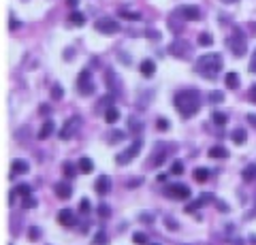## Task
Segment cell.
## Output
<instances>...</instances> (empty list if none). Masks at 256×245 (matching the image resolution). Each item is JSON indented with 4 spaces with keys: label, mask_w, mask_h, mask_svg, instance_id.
Instances as JSON below:
<instances>
[{
    "label": "cell",
    "mask_w": 256,
    "mask_h": 245,
    "mask_svg": "<svg viewBox=\"0 0 256 245\" xmlns=\"http://www.w3.org/2000/svg\"><path fill=\"white\" fill-rule=\"evenodd\" d=\"M11 171H13V175H24V173H28V162L18 158V160L11 162Z\"/></svg>",
    "instance_id": "4fadbf2b"
},
{
    "label": "cell",
    "mask_w": 256,
    "mask_h": 245,
    "mask_svg": "<svg viewBox=\"0 0 256 245\" xmlns=\"http://www.w3.org/2000/svg\"><path fill=\"white\" fill-rule=\"evenodd\" d=\"M58 222H60L62 226H73V224H75V213L70 211V209H62V211L58 213Z\"/></svg>",
    "instance_id": "30bf717a"
},
{
    "label": "cell",
    "mask_w": 256,
    "mask_h": 245,
    "mask_svg": "<svg viewBox=\"0 0 256 245\" xmlns=\"http://www.w3.org/2000/svg\"><path fill=\"white\" fill-rule=\"evenodd\" d=\"M120 15H122L124 19H130V21L141 19V15H139V13H132V11H126V9H120Z\"/></svg>",
    "instance_id": "484cf974"
},
{
    "label": "cell",
    "mask_w": 256,
    "mask_h": 245,
    "mask_svg": "<svg viewBox=\"0 0 256 245\" xmlns=\"http://www.w3.org/2000/svg\"><path fill=\"white\" fill-rule=\"evenodd\" d=\"M79 128V117H70V120L66 122V124H64V128L60 130V139H64V141H66V139H70V137H73V132Z\"/></svg>",
    "instance_id": "ba28073f"
},
{
    "label": "cell",
    "mask_w": 256,
    "mask_h": 245,
    "mask_svg": "<svg viewBox=\"0 0 256 245\" xmlns=\"http://www.w3.org/2000/svg\"><path fill=\"white\" fill-rule=\"evenodd\" d=\"M171 173H173V175H182V173H184V164L180 160H175L173 167H171Z\"/></svg>",
    "instance_id": "d6a6232c"
},
{
    "label": "cell",
    "mask_w": 256,
    "mask_h": 245,
    "mask_svg": "<svg viewBox=\"0 0 256 245\" xmlns=\"http://www.w3.org/2000/svg\"><path fill=\"white\" fill-rule=\"evenodd\" d=\"M15 194H20V196H24V199H28V196H30V188L22 184V186L15 188Z\"/></svg>",
    "instance_id": "4dcf8cb0"
},
{
    "label": "cell",
    "mask_w": 256,
    "mask_h": 245,
    "mask_svg": "<svg viewBox=\"0 0 256 245\" xmlns=\"http://www.w3.org/2000/svg\"><path fill=\"white\" fill-rule=\"evenodd\" d=\"M64 175H66V177H73V175H75V167H73L70 162L64 164Z\"/></svg>",
    "instance_id": "e575fe53"
},
{
    "label": "cell",
    "mask_w": 256,
    "mask_h": 245,
    "mask_svg": "<svg viewBox=\"0 0 256 245\" xmlns=\"http://www.w3.org/2000/svg\"><path fill=\"white\" fill-rule=\"evenodd\" d=\"M164 194L169 199H175V201H184L190 196V188L184 186V184H173V186H166L164 188Z\"/></svg>",
    "instance_id": "5b68a950"
},
{
    "label": "cell",
    "mask_w": 256,
    "mask_h": 245,
    "mask_svg": "<svg viewBox=\"0 0 256 245\" xmlns=\"http://www.w3.org/2000/svg\"><path fill=\"white\" fill-rule=\"evenodd\" d=\"M139 220H143V222H146V220H148V222H152V213H141Z\"/></svg>",
    "instance_id": "b9f144b4"
},
{
    "label": "cell",
    "mask_w": 256,
    "mask_h": 245,
    "mask_svg": "<svg viewBox=\"0 0 256 245\" xmlns=\"http://www.w3.org/2000/svg\"><path fill=\"white\" fill-rule=\"evenodd\" d=\"M212 120H214L216 126H224V124H226V115L220 113V111H216V113L212 115Z\"/></svg>",
    "instance_id": "4316f807"
},
{
    "label": "cell",
    "mask_w": 256,
    "mask_h": 245,
    "mask_svg": "<svg viewBox=\"0 0 256 245\" xmlns=\"http://www.w3.org/2000/svg\"><path fill=\"white\" fill-rule=\"evenodd\" d=\"M210 156H212V158H226L228 152H226V149H224L222 145H216V147L210 149Z\"/></svg>",
    "instance_id": "7402d4cb"
},
{
    "label": "cell",
    "mask_w": 256,
    "mask_h": 245,
    "mask_svg": "<svg viewBox=\"0 0 256 245\" xmlns=\"http://www.w3.org/2000/svg\"><path fill=\"white\" fill-rule=\"evenodd\" d=\"M118 120H120V111H118L116 107H109L107 111H105V122L107 124H116Z\"/></svg>",
    "instance_id": "ac0fdd59"
},
{
    "label": "cell",
    "mask_w": 256,
    "mask_h": 245,
    "mask_svg": "<svg viewBox=\"0 0 256 245\" xmlns=\"http://www.w3.org/2000/svg\"><path fill=\"white\" fill-rule=\"evenodd\" d=\"M54 192H56V196H58V199L66 201V199H70V194H73V190H70V186H68V184H56Z\"/></svg>",
    "instance_id": "7c38bea8"
},
{
    "label": "cell",
    "mask_w": 256,
    "mask_h": 245,
    "mask_svg": "<svg viewBox=\"0 0 256 245\" xmlns=\"http://www.w3.org/2000/svg\"><path fill=\"white\" fill-rule=\"evenodd\" d=\"M252 70L256 73V53H254V58H252Z\"/></svg>",
    "instance_id": "f6af8a7d"
},
{
    "label": "cell",
    "mask_w": 256,
    "mask_h": 245,
    "mask_svg": "<svg viewBox=\"0 0 256 245\" xmlns=\"http://www.w3.org/2000/svg\"><path fill=\"white\" fill-rule=\"evenodd\" d=\"M180 49H190V45L186 41H175L171 45V51H173V56H178V58H186V53L180 51Z\"/></svg>",
    "instance_id": "9a60e30c"
},
{
    "label": "cell",
    "mask_w": 256,
    "mask_h": 245,
    "mask_svg": "<svg viewBox=\"0 0 256 245\" xmlns=\"http://www.w3.org/2000/svg\"><path fill=\"white\" fill-rule=\"evenodd\" d=\"M68 21L73 23V26H84V23H86V17H84L82 13H70V15H68Z\"/></svg>",
    "instance_id": "603a6c76"
},
{
    "label": "cell",
    "mask_w": 256,
    "mask_h": 245,
    "mask_svg": "<svg viewBox=\"0 0 256 245\" xmlns=\"http://www.w3.org/2000/svg\"><path fill=\"white\" fill-rule=\"evenodd\" d=\"M152 245H158V243H152Z\"/></svg>",
    "instance_id": "c3c4849f"
},
{
    "label": "cell",
    "mask_w": 256,
    "mask_h": 245,
    "mask_svg": "<svg viewBox=\"0 0 256 245\" xmlns=\"http://www.w3.org/2000/svg\"><path fill=\"white\" fill-rule=\"evenodd\" d=\"M139 152H141V141L137 139V141H134V143H132L130 147L126 149V152H122V154H118V156H116V162L120 164V167H124V164L132 162L134 158H137V154H139Z\"/></svg>",
    "instance_id": "277c9868"
},
{
    "label": "cell",
    "mask_w": 256,
    "mask_h": 245,
    "mask_svg": "<svg viewBox=\"0 0 256 245\" xmlns=\"http://www.w3.org/2000/svg\"><path fill=\"white\" fill-rule=\"evenodd\" d=\"M122 139H124V132H120V130H114V132H109V134H107V141H109L111 145H114V143H120Z\"/></svg>",
    "instance_id": "cb8c5ba5"
},
{
    "label": "cell",
    "mask_w": 256,
    "mask_h": 245,
    "mask_svg": "<svg viewBox=\"0 0 256 245\" xmlns=\"http://www.w3.org/2000/svg\"><path fill=\"white\" fill-rule=\"evenodd\" d=\"M96 30L102 32V34H114V32H118V30H120V26H118V21H114L111 17H105V19L96 21Z\"/></svg>",
    "instance_id": "52a82bcc"
},
{
    "label": "cell",
    "mask_w": 256,
    "mask_h": 245,
    "mask_svg": "<svg viewBox=\"0 0 256 245\" xmlns=\"http://www.w3.org/2000/svg\"><path fill=\"white\" fill-rule=\"evenodd\" d=\"M82 211H84V213H86V211H90V203H88V199L82 201Z\"/></svg>",
    "instance_id": "60d3db41"
},
{
    "label": "cell",
    "mask_w": 256,
    "mask_h": 245,
    "mask_svg": "<svg viewBox=\"0 0 256 245\" xmlns=\"http://www.w3.org/2000/svg\"><path fill=\"white\" fill-rule=\"evenodd\" d=\"M54 132V122L52 120H47L43 126H41V130H38V139H47V137H50V134Z\"/></svg>",
    "instance_id": "e0dca14e"
},
{
    "label": "cell",
    "mask_w": 256,
    "mask_h": 245,
    "mask_svg": "<svg viewBox=\"0 0 256 245\" xmlns=\"http://www.w3.org/2000/svg\"><path fill=\"white\" fill-rule=\"evenodd\" d=\"M224 81H226V85L230 90H237L239 88V75L237 73H228L226 77H224Z\"/></svg>",
    "instance_id": "ffe728a7"
},
{
    "label": "cell",
    "mask_w": 256,
    "mask_h": 245,
    "mask_svg": "<svg viewBox=\"0 0 256 245\" xmlns=\"http://www.w3.org/2000/svg\"><path fill=\"white\" fill-rule=\"evenodd\" d=\"M38 237H41V233H38V228H30V239H32V241H36Z\"/></svg>",
    "instance_id": "ab89813d"
},
{
    "label": "cell",
    "mask_w": 256,
    "mask_h": 245,
    "mask_svg": "<svg viewBox=\"0 0 256 245\" xmlns=\"http://www.w3.org/2000/svg\"><path fill=\"white\" fill-rule=\"evenodd\" d=\"M92 245H107V235L102 231H98V233H96V237H94Z\"/></svg>",
    "instance_id": "83f0119b"
},
{
    "label": "cell",
    "mask_w": 256,
    "mask_h": 245,
    "mask_svg": "<svg viewBox=\"0 0 256 245\" xmlns=\"http://www.w3.org/2000/svg\"><path fill=\"white\" fill-rule=\"evenodd\" d=\"M242 175H244L246 181H254V179H256V164H248Z\"/></svg>",
    "instance_id": "44dd1931"
},
{
    "label": "cell",
    "mask_w": 256,
    "mask_h": 245,
    "mask_svg": "<svg viewBox=\"0 0 256 245\" xmlns=\"http://www.w3.org/2000/svg\"><path fill=\"white\" fill-rule=\"evenodd\" d=\"M175 109L180 111L182 117H192L198 111V109H201V102H198V92L184 90L180 94H175Z\"/></svg>",
    "instance_id": "6da1fadb"
},
{
    "label": "cell",
    "mask_w": 256,
    "mask_h": 245,
    "mask_svg": "<svg viewBox=\"0 0 256 245\" xmlns=\"http://www.w3.org/2000/svg\"><path fill=\"white\" fill-rule=\"evenodd\" d=\"M164 160H166V154H164V152H162V154H158V156L154 158V167H160V164H162Z\"/></svg>",
    "instance_id": "74e56055"
},
{
    "label": "cell",
    "mask_w": 256,
    "mask_h": 245,
    "mask_svg": "<svg viewBox=\"0 0 256 245\" xmlns=\"http://www.w3.org/2000/svg\"><path fill=\"white\" fill-rule=\"evenodd\" d=\"M248 122H250L254 128H256V115H248Z\"/></svg>",
    "instance_id": "7bdbcfd3"
},
{
    "label": "cell",
    "mask_w": 256,
    "mask_h": 245,
    "mask_svg": "<svg viewBox=\"0 0 256 245\" xmlns=\"http://www.w3.org/2000/svg\"><path fill=\"white\" fill-rule=\"evenodd\" d=\"M132 241L137 243V245H148V237L143 235V233H134L132 235Z\"/></svg>",
    "instance_id": "f1b7e54d"
},
{
    "label": "cell",
    "mask_w": 256,
    "mask_h": 245,
    "mask_svg": "<svg viewBox=\"0 0 256 245\" xmlns=\"http://www.w3.org/2000/svg\"><path fill=\"white\" fill-rule=\"evenodd\" d=\"M246 137H248V134H246V130H244V128H237L233 134H230L233 143H237V145H244V143H246Z\"/></svg>",
    "instance_id": "d6986e66"
},
{
    "label": "cell",
    "mask_w": 256,
    "mask_h": 245,
    "mask_svg": "<svg viewBox=\"0 0 256 245\" xmlns=\"http://www.w3.org/2000/svg\"><path fill=\"white\" fill-rule=\"evenodd\" d=\"M166 226H169V228H171V231H175V228H178V226H175V224H173V220H166Z\"/></svg>",
    "instance_id": "ee69618b"
},
{
    "label": "cell",
    "mask_w": 256,
    "mask_h": 245,
    "mask_svg": "<svg viewBox=\"0 0 256 245\" xmlns=\"http://www.w3.org/2000/svg\"><path fill=\"white\" fill-rule=\"evenodd\" d=\"M68 4H70V6H75V4H77V0H68Z\"/></svg>",
    "instance_id": "bcb514c9"
},
{
    "label": "cell",
    "mask_w": 256,
    "mask_h": 245,
    "mask_svg": "<svg viewBox=\"0 0 256 245\" xmlns=\"http://www.w3.org/2000/svg\"><path fill=\"white\" fill-rule=\"evenodd\" d=\"M222 2H226V4H230V2H237V0H222Z\"/></svg>",
    "instance_id": "7dc6e473"
},
{
    "label": "cell",
    "mask_w": 256,
    "mask_h": 245,
    "mask_svg": "<svg viewBox=\"0 0 256 245\" xmlns=\"http://www.w3.org/2000/svg\"><path fill=\"white\" fill-rule=\"evenodd\" d=\"M207 177H210V171H207V169H196L194 171V181H198V184L207 181Z\"/></svg>",
    "instance_id": "d4e9b609"
},
{
    "label": "cell",
    "mask_w": 256,
    "mask_h": 245,
    "mask_svg": "<svg viewBox=\"0 0 256 245\" xmlns=\"http://www.w3.org/2000/svg\"><path fill=\"white\" fill-rule=\"evenodd\" d=\"M222 100H224V94H222V92L214 90V92L210 94V102H216V105H218V102H222Z\"/></svg>",
    "instance_id": "f546056e"
},
{
    "label": "cell",
    "mask_w": 256,
    "mask_h": 245,
    "mask_svg": "<svg viewBox=\"0 0 256 245\" xmlns=\"http://www.w3.org/2000/svg\"><path fill=\"white\" fill-rule=\"evenodd\" d=\"M139 70H141V75H143V77H154V73H156V64H154L152 60H143Z\"/></svg>",
    "instance_id": "5bb4252c"
},
{
    "label": "cell",
    "mask_w": 256,
    "mask_h": 245,
    "mask_svg": "<svg viewBox=\"0 0 256 245\" xmlns=\"http://www.w3.org/2000/svg\"><path fill=\"white\" fill-rule=\"evenodd\" d=\"M226 45L230 47V51H233L237 58L246 56V51H248V43H246V38H244V34H239V32L230 34V36L226 38Z\"/></svg>",
    "instance_id": "3957f363"
},
{
    "label": "cell",
    "mask_w": 256,
    "mask_h": 245,
    "mask_svg": "<svg viewBox=\"0 0 256 245\" xmlns=\"http://www.w3.org/2000/svg\"><path fill=\"white\" fill-rule=\"evenodd\" d=\"M156 128H158V130H166V128H169V122H166L164 117H160V120L156 122Z\"/></svg>",
    "instance_id": "8d00e7d4"
},
{
    "label": "cell",
    "mask_w": 256,
    "mask_h": 245,
    "mask_svg": "<svg viewBox=\"0 0 256 245\" xmlns=\"http://www.w3.org/2000/svg\"><path fill=\"white\" fill-rule=\"evenodd\" d=\"M196 73L203 75L205 79H216L222 70V56L220 53H205L196 60Z\"/></svg>",
    "instance_id": "7a4b0ae2"
},
{
    "label": "cell",
    "mask_w": 256,
    "mask_h": 245,
    "mask_svg": "<svg viewBox=\"0 0 256 245\" xmlns=\"http://www.w3.org/2000/svg\"><path fill=\"white\" fill-rule=\"evenodd\" d=\"M180 13H182V17H186V19H190V21L201 19V11H198L196 6H182Z\"/></svg>",
    "instance_id": "8fae6325"
},
{
    "label": "cell",
    "mask_w": 256,
    "mask_h": 245,
    "mask_svg": "<svg viewBox=\"0 0 256 245\" xmlns=\"http://www.w3.org/2000/svg\"><path fill=\"white\" fill-rule=\"evenodd\" d=\"M248 98H250V102H254L256 105V85H252L250 92H248Z\"/></svg>",
    "instance_id": "f35d334b"
},
{
    "label": "cell",
    "mask_w": 256,
    "mask_h": 245,
    "mask_svg": "<svg viewBox=\"0 0 256 245\" xmlns=\"http://www.w3.org/2000/svg\"><path fill=\"white\" fill-rule=\"evenodd\" d=\"M77 169L82 171V173H92L94 171V164L90 158H79V162H77Z\"/></svg>",
    "instance_id": "2e32d148"
},
{
    "label": "cell",
    "mask_w": 256,
    "mask_h": 245,
    "mask_svg": "<svg viewBox=\"0 0 256 245\" xmlns=\"http://www.w3.org/2000/svg\"><path fill=\"white\" fill-rule=\"evenodd\" d=\"M64 96V90L60 88V85H54V88H52V98L54 100H60Z\"/></svg>",
    "instance_id": "1f68e13d"
},
{
    "label": "cell",
    "mask_w": 256,
    "mask_h": 245,
    "mask_svg": "<svg viewBox=\"0 0 256 245\" xmlns=\"http://www.w3.org/2000/svg\"><path fill=\"white\" fill-rule=\"evenodd\" d=\"M98 216H100V218H109V216H111V211H109L107 205H100V207H98Z\"/></svg>",
    "instance_id": "d590c367"
},
{
    "label": "cell",
    "mask_w": 256,
    "mask_h": 245,
    "mask_svg": "<svg viewBox=\"0 0 256 245\" xmlns=\"http://www.w3.org/2000/svg\"><path fill=\"white\" fill-rule=\"evenodd\" d=\"M212 43H214V38L210 34H201V36H198V45L207 47V45H212Z\"/></svg>",
    "instance_id": "836d02e7"
},
{
    "label": "cell",
    "mask_w": 256,
    "mask_h": 245,
    "mask_svg": "<svg viewBox=\"0 0 256 245\" xmlns=\"http://www.w3.org/2000/svg\"><path fill=\"white\" fill-rule=\"evenodd\" d=\"M77 90L79 94H84V96H90V94L94 92V83L90 81V70H82V75H79L77 79Z\"/></svg>",
    "instance_id": "8992f818"
},
{
    "label": "cell",
    "mask_w": 256,
    "mask_h": 245,
    "mask_svg": "<svg viewBox=\"0 0 256 245\" xmlns=\"http://www.w3.org/2000/svg\"><path fill=\"white\" fill-rule=\"evenodd\" d=\"M94 188H96V192H98L100 196H105L109 190H111V179L107 175H100L98 179H96V186Z\"/></svg>",
    "instance_id": "9c48e42d"
}]
</instances>
